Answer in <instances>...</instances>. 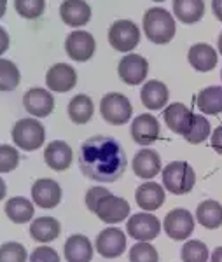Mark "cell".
Returning <instances> with one entry per match:
<instances>
[{
  "label": "cell",
  "mask_w": 222,
  "mask_h": 262,
  "mask_svg": "<svg viewBox=\"0 0 222 262\" xmlns=\"http://www.w3.org/2000/svg\"><path fill=\"white\" fill-rule=\"evenodd\" d=\"M126 152L110 137L96 135L80 145L79 168L89 180L116 182L126 171Z\"/></svg>",
  "instance_id": "6da1fadb"
},
{
  "label": "cell",
  "mask_w": 222,
  "mask_h": 262,
  "mask_svg": "<svg viewBox=\"0 0 222 262\" xmlns=\"http://www.w3.org/2000/svg\"><path fill=\"white\" fill-rule=\"evenodd\" d=\"M145 35L154 44H168L175 35V19L163 7H152L144 14Z\"/></svg>",
  "instance_id": "7a4b0ae2"
},
{
  "label": "cell",
  "mask_w": 222,
  "mask_h": 262,
  "mask_svg": "<svg viewBox=\"0 0 222 262\" xmlns=\"http://www.w3.org/2000/svg\"><path fill=\"white\" fill-rule=\"evenodd\" d=\"M161 175H163V185L166 191L177 196L191 192L196 184L194 168L186 161H173L166 164Z\"/></svg>",
  "instance_id": "3957f363"
},
{
  "label": "cell",
  "mask_w": 222,
  "mask_h": 262,
  "mask_svg": "<svg viewBox=\"0 0 222 262\" xmlns=\"http://www.w3.org/2000/svg\"><path fill=\"white\" fill-rule=\"evenodd\" d=\"M46 140V129L37 119H19L12 128V142L21 150H37Z\"/></svg>",
  "instance_id": "277c9868"
},
{
  "label": "cell",
  "mask_w": 222,
  "mask_h": 262,
  "mask_svg": "<svg viewBox=\"0 0 222 262\" xmlns=\"http://www.w3.org/2000/svg\"><path fill=\"white\" fill-rule=\"evenodd\" d=\"M140 42L138 27L130 19H117L109 28V44L119 53H131Z\"/></svg>",
  "instance_id": "5b68a950"
},
{
  "label": "cell",
  "mask_w": 222,
  "mask_h": 262,
  "mask_svg": "<svg viewBox=\"0 0 222 262\" xmlns=\"http://www.w3.org/2000/svg\"><path fill=\"white\" fill-rule=\"evenodd\" d=\"M100 112L102 117L109 124L119 126L130 121L133 108H131L130 100L125 95H121V93H109L100 101Z\"/></svg>",
  "instance_id": "8992f818"
},
{
  "label": "cell",
  "mask_w": 222,
  "mask_h": 262,
  "mask_svg": "<svg viewBox=\"0 0 222 262\" xmlns=\"http://www.w3.org/2000/svg\"><path fill=\"white\" fill-rule=\"evenodd\" d=\"M166 234L175 242L187 239L194 231V217L189 210L186 208H175L172 212L166 213L165 224H163Z\"/></svg>",
  "instance_id": "52a82bcc"
},
{
  "label": "cell",
  "mask_w": 222,
  "mask_h": 262,
  "mask_svg": "<svg viewBox=\"0 0 222 262\" xmlns=\"http://www.w3.org/2000/svg\"><path fill=\"white\" fill-rule=\"evenodd\" d=\"M126 231L136 242H152L154 238H157L161 231V222L159 219L154 217L152 213H135L133 217L128 221L126 224Z\"/></svg>",
  "instance_id": "ba28073f"
},
{
  "label": "cell",
  "mask_w": 222,
  "mask_h": 262,
  "mask_svg": "<svg viewBox=\"0 0 222 262\" xmlns=\"http://www.w3.org/2000/svg\"><path fill=\"white\" fill-rule=\"evenodd\" d=\"M65 51L74 61H88L96 51V42L89 32L75 30L68 33L65 40Z\"/></svg>",
  "instance_id": "9c48e42d"
},
{
  "label": "cell",
  "mask_w": 222,
  "mask_h": 262,
  "mask_svg": "<svg viewBox=\"0 0 222 262\" xmlns=\"http://www.w3.org/2000/svg\"><path fill=\"white\" fill-rule=\"evenodd\" d=\"M119 77L123 82L130 84V86H138L145 81L149 74V63L144 56L135 53H130L119 61L117 67Z\"/></svg>",
  "instance_id": "30bf717a"
},
{
  "label": "cell",
  "mask_w": 222,
  "mask_h": 262,
  "mask_svg": "<svg viewBox=\"0 0 222 262\" xmlns=\"http://www.w3.org/2000/svg\"><path fill=\"white\" fill-rule=\"evenodd\" d=\"M126 248V236L117 227H107L96 236V252L105 259H116Z\"/></svg>",
  "instance_id": "8fae6325"
},
{
  "label": "cell",
  "mask_w": 222,
  "mask_h": 262,
  "mask_svg": "<svg viewBox=\"0 0 222 262\" xmlns=\"http://www.w3.org/2000/svg\"><path fill=\"white\" fill-rule=\"evenodd\" d=\"M96 215L102 222L105 224H117L126 221V217L130 215V205L126 200L114 194H107L105 198H102V201L98 203Z\"/></svg>",
  "instance_id": "7c38bea8"
},
{
  "label": "cell",
  "mask_w": 222,
  "mask_h": 262,
  "mask_svg": "<svg viewBox=\"0 0 222 262\" xmlns=\"http://www.w3.org/2000/svg\"><path fill=\"white\" fill-rule=\"evenodd\" d=\"M23 105L33 117H48L54 111V96L48 90L32 88L25 93Z\"/></svg>",
  "instance_id": "4fadbf2b"
},
{
  "label": "cell",
  "mask_w": 222,
  "mask_h": 262,
  "mask_svg": "<svg viewBox=\"0 0 222 262\" xmlns=\"http://www.w3.org/2000/svg\"><path fill=\"white\" fill-rule=\"evenodd\" d=\"M32 200L41 208H54L62 201V187L51 179H41L32 185Z\"/></svg>",
  "instance_id": "5bb4252c"
},
{
  "label": "cell",
  "mask_w": 222,
  "mask_h": 262,
  "mask_svg": "<svg viewBox=\"0 0 222 262\" xmlns=\"http://www.w3.org/2000/svg\"><path fill=\"white\" fill-rule=\"evenodd\" d=\"M46 84L54 93H67L77 84V74L67 63H56L46 74Z\"/></svg>",
  "instance_id": "9a60e30c"
},
{
  "label": "cell",
  "mask_w": 222,
  "mask_h": 262,
  "mask_svg": "<svg viewBox=\"0 0 222 262\" xmlns=\"http://www.w3.org/2000/svg\"><path fill=\"white\" fill-rule=\"evenodd\" d=\"M131 137L138 145H151L159 137V122L152 114H140L131 122Z\"/></svg>",
  "instance_id": "2e32d148"
},
{
  "label": "cell",
  "mask_w": 222,
  "mask_h": 262,
  "mask_svg": "<svg viewBox=\"0 0 222 262\" xmlns=\"http://www.w3.org/2000/svg\"><path fill=\"white\" fill-rule=\"evenodd\" d=\"M59 16L68 27H84L91 19V7L84 0H65L59 6Z\"/></svg>",
  "instance_id": "e0dca14e"
},
{
  "label": "cell",
  "mask_w": 222,
  "mask_h": 262,
  "mask_svg": "<svg viewBox=\"0 0 222 262\" xmlns=\"http://www.w3.org/2000/svg\"><path fill=\"white\" fill-rule=\"evenodd\" d=\"M72 158L74 154L70 145L63 140H53L44 150V161L54 171H65L72 164Z\"/></svg>",
  "instance_id": "ac0fdd59"
},
{
  "label": "cell",
  "mask_w": 222,
  "mask_h": 262,
  "mask_svg": "<svg viewBox=\"0 0 222 262\" xmlns=\"http://www.w3.org/2000/svg\"><path fill=\"white\" fill-rule=\"evenodd\" d=\"M163 117H165L166 126H168L173 133L186 137L187 131L191 128V122H193L194 114L191 112L184 103H172L166 107Z\"/></svg>",
  "instance_id": "d6986e66"
},
{
  "label": "cell",
  "mask_w": 222,
  "mask_h": 262,
  "mask_svg": "<svg viewBox=\"0 0 222 262\" xmlns=\"http://www.w3.org/2000/svg\"><path fill=\"white\" fill-rule=\"evenodd\" d=\"M133 171L138 179L151 180L161 171V158L156 150L144 149L138 150L133 158Z\"/></svg>",
  "instance_id": "ffe728a7"
},
{
  "label": "cell",
  "mask_w": 222,
  "mask_h": 262,
  "mask_svg": "<svg viewBox=\"0 0 222 262\" xmlns=\"http://www.w3.org/2000/svg\"><path fill=\"white\" fill-rule=\"evenodd\" d=\"M135 200L138 206L145 212H154L159 210L165 203V189L163 185L156 184V182H145L140 185L135 192Z\"/></svg>",
  "instance_id": "44dd1931"
},
{
  "label": "cell",
  "mask_w": 222,
  "mask_h": 262,
  "mask_svg": "<svg viewBox=\"0 0 222 262\" xmlns=\"http://www.w3.org/2000/svg\"><path fill=\"white\" fill-rule=\"evenodd\" d=\"M168 88L161 81H149L144 84L142 91H140V100H142L144 107L149 111H161L168 103Z\"/></svg>",
  "instance_id": "7402d4cb"
},
{
  "label": "cell",
  "mask_w": 222,
  "mask_h": 262,
  "mask_svg": "<svg viewBox=\"0 0 222 262\" xmlns=\"http://www.w3.org/2000/svg\"><path fill=\"white\" fill-rule=\"evenodd\" d=\"M63 252L67 262H91L93 259V245L84 234H72L65 242Z\"/></svg>",
  "instance_id": "603a6c76"
},
{
  "label": "cell",
  "mask_w": 222,
  "mask_h": 262,
  "mask_svg": "<svg viewBox=\"0 0 222 262\" xmlns=\"http://www.w3.org/2000/svg\"><path fill=\"white\" fill-rule=\"evenodd\" d=\"M187 60H189L191 67L198 72H210L215 69L217 65V51L212 48L210 44H205V42H199V44H194L193 48L189 49V54H187Z\"/></svg>",
  "instance_id": "cb8c5ba5"
},
{
  "label": "cell",
  "mask_w": 222,
  "mask_h": 262,
  "mask_svg": "<svg viewBox=\"0 0 222 262\" xmlns=\"http://www.w3.org/2000/svg\"><path fill=\"white\" fill-rule=\"evenodd\" d=\"M173 14L184 25H194L203 18V0H173Z\"/></svg>",
  "instance_id": "d4e9b609"
},
{
  "label": "cell",
  "mask_w": 222,
  "mask_h": 262,
  "mask_svg": "<svg viewBox=\"0 0 222 262\" xmlns=\"http://www.w3.org/2000/svg\"><path fill=\"white\" fill-rule=\"evenodd\" d=\"M59 231H62V226L53 217H39L30 224V234L39 243H49L56 239L59 236Z\"/></svg>",
  "instance_id": "484cf974"
},
{
  "label": "cell",
  "mask_w": 222,
  "mask_h": 262,
  "mask_svg": "<svg viewBox=\"0 0 222 262\" xmlns=\"http://www.w3.org/2000/svg\"><path fill=\"white\" fill-rule=\"evenodd\" d=\"M196 221L207 229H219L222 226V205L215 200L199 203L196 208Z\"/></svg>",
  "instance_id": "4316f807"
},
{
  "label": "cell",
  "mask_w": 222,
  "mask_h": 262,
  "mask_svg": "<svg viewBox=\"0 0 222 262\" xmlns=\"http://www.w3.org/2000/svg\"><path fill=\"white\" fill-rule=\"evenodd\" d=\"M196 105L203 114L217 116L222 112V86H208L199 91Z\"/></svg>",
  "instance_id": "83f0119b"
},
{
  "label": "cell",
  "mask_w": 222,
  "mask_h": 262,
  "mask_svg": "<svg viewBox=\"0 0 222 262\" xmlns=\"http://www.w3.org/2000/svg\"><path fill=\"white\" fill-rule=\"evenodd\" d=\"M93 112H95V105L88 95L74 96L68 103V117L75 124H86L93 117Z\"/></svg>",
  "instance_id": "f1b7e54d"
},
{
  "label": "cell",
  "mask_w": 222,
  "mask_h": 262,
  "mask_svg": "<svg viewBox=\"0 0 222 262\" xmlns=\"http://www.w3.org/2000/svg\"><path fill=\"white\" fill-rule=\"evenodd\" d=\"M33 203L28 201L27 198H11L9 201L6 203V215L9 217V221H12L14 224H25L28 221H32L33 217Z\"/></svg>",
  "instance_id": "f546056e"
},
{
  "label": "cell",
  "mask_w": 222,
  "mask_h": 262,
  "mask_svg": "<svg viewBox=\"0 0 222 262\" xmlns=\"http://www.w3.org/2000/svg\"><path fill=\"white\" fill-rule=\"evenodd\" d=\"M19 70L9 60L0 58V91H12L19 84Z\"/></svg>",
  "instance_id": "4dcf8cb0"
},
{
  "label": "cell",
  "mask_w": 222,
  "mask_h": 262,
  "mask_svg": "<svg viewBox=\"0 0 222 262\" xmlns=\"http://www.w3.org/2000/svg\"><path fill=\"white\" fill-rule=\"evenodd\" d=\"M210 122H208V119L205 116H196L193 117V122H191V128L189 131H187V135L184 138H186L189 143H201L207 140L208 137H210Z\"/></svg>",
  "instance_id": "1f68e13d"
},
{
  "label": "cell",
  "mask_w": 222,
  "mask_h": 262,
  "mask_svg": "<svg viewBox=\"0 0 222 262\" xmlns=\"http://www.w3.org/2000/svg\"><path fill=\"white\" fill-rule=\"evenodd\" d=\"M182 262H208V247L199 239H191L182 247Z\"/></svg>",
  "instance_id": "d6a6232c"
},
{
  "label": "cell",
  "mask_w": 222,
  "mask_h": 262,
  "mask_svg": "<svg viewBox=\"0 0 222 262\" xmlns=\"http://www.w3.org/2000/svg\"><path fill=\"white\" fill-rule=\"evenodd\" d=\"M16 12L25 19H37L46 9V0H14Z\"/></svg>",
  "instance_id": "836d02e7"
},
{
  "label": "cell",
  "mask_w": 222,
  "mask_h": 262,
  "mask_svg": "<svg viewBox=\"0 0 222 262\" xmlns=\"http://www.w3.org/2000/svg\"><path fill=\"white\" fill-rule=\"evenodd\" d=\"M159 255H157L156 248L147 242H138L133 245L130 250V262H157Z\"/></svg>",
  "instance_id": "e575fe53"
},
{
  "label": "cell",
  "mask_w": 222,
  "mask_h": 262,
  "mask_svg": "<svg viewBox=\"0 0 222 262\" xmlns=\"http://www.w3.org/2000/svg\"><path fill=\"white\" fill-rule=\"evenodd\" d=\"M0 262H27V248L16 242L4 243L0 247Z\"/></svg>",
  "instance_id": "d590c367"
},
{
  "label": "cell",
  "mask_w": 222,
  "mask_h": 262,
  "mask_svg": "<svg viewBox=\"0 0 222 262\" xmlns=\"http://www.w3.org/2000/svg\"><path fill=\"white\" fill-rule=\"evenodd\" d=\"M19 163V152L11 145H0V173L16 170Z\"/></svg>",
  "instance_id": "8d00e7d4"
},
{
  "label": "cell",
  "mask_w": 222,
  "mask_h": 262,
  "mask_svg": "<svg viewBox=\"0 0 222 262\" xmlns=\"http://www.w3.org/2000/svg\"><path fill=\"white\" fill-rule=\"evenodd\" d=\"M30 262H59V255L54 248L41 247L35 248L30 255Z\"/></svg>",
  "instance_id": "74e56055"
},
{
  "label": "cell",
  "mask_w": 222,
  "mask_h": 262,
  "mask_svg": "<svg viewBox=\"0 0 222 262\" xmlns=\"http://www.w3.org/2000/svg\"><path fill=\"white\" fill-rule=\"evenodd\" d=\"M107 194H110L105 187H91L86 192V206L91 210L93 213H96L98 203L102 201V198H105Z\"/></svg>",
  "instance_id": "f35d334b"
},
{
  "label": "cell",
  "mask_w": 222,
  "mask_h": 262,
  "mask_svg": "<svg viewBox=\"0 0 222 262\" xmlns=\"http://www.w3.org/2000/svg\"><path fill=\"white\" fill-rule=\"evenodd\" d=\"M210 143L213 149L219 152V154H222V124L213 129V133L210 135Z\"/></svg>",
  "instance_id": "ab89813d"
},
{
  "label": "cell",
  "mask_w": 222,
  "mask_h": 262,
  "mask_svg": "<svg viewBox=\"0 0 222 262\" xmlns=\"http://www.w3.org/2000/svg\"><path fill=\"white\" fill-rule=\"evenodd\" d=\"M7 49H9V35H7V32L0 27V54H4Z\"/></svg>",
  "instance_id": "60d3db41"
},
{
  "label": "cell",
  "mask_w": 222,
  "mask_h": 262,
  "mask_svg": "<svg viewBox=\"0 0 222 262\" xmlns=\"http://www.w3.org/2000/svg\"><path fill=\"white\" fill-rule=\"evenodd\" d=\"M212 11H213V14H215V18L222 21V0H213Z\"/></svg>",
  "instance_id": "b9f144b4"
},
{
  "label": "cell",
  "mask_w": 222,
  "mask_h": 262,
  "mask_svg": "<svg viewBox=\"0 0 222 262\" xmlns=\"http://www.w3.org/2000/svg\"><path fill=\"white\" fill-rule=\"evenodd\" d=\"M210 262H222V247H217L215 250L212 252Z\"/></svg>",
  "instance_id": "7bdbcfd3"
},
{
  "label": "cell",
  "mask_w": 222,
  "mask_h": 262,
  "mask_svg": "<svg viewBox=\"0 0 222 262\" xmlns=\"http://www.w3.org/2000/svg\"><path fill=\"white\" fill-rule=\"evenodd\" d=\"M6 192H7V187H6V182L0 179V200L6 198Z\"/></svg>",
  "instance_id": "ee69618b"
},
{
  "label": "cell",
  "mask_w": 222,
  "mask_h": 262,
  "mask_svg": "<svg viewBox=\"0 0 222 262\" xmlns=\"http://www.w3.org/2000/svg\"><path fill=\"white\" fill-rule=\"evenodd\" d=\"M6 7H7V2L6 0H0V18L6 14Z\"/></svg>",
  "instance_id": "f6af8a7d"
},
{
  "label": "cell",
  "mask_w": 222,
  "mask_h": 262,
  "mask_svg": "<svg viewBox=\"0 0 222 262\" xmlns=\"http://www.w3.org/2000/svg\"><path fill=\"white\" fill-rule=\"evenodd\" d=\"M217 46H219V53L222 54V33L219 35V42H217Z\"/></svg>",
  "instance_id": "bcb514c9"
},
{
  "label": "cell",
  "mask_w": 222,
  "mask_h": 262,
  "mask_svg": "<svg viewBox=\"0 0 222 262\" xmlns=\"http://www.w3.org/2000/svg\"><path fill=\"white\" fill-rule=\"evenodd\" d=\"M154 2H165V0H154Z\"/></svg>",
  "instance_id": "7dc6e473"
},
{
  "label": "cell",
  "mask_w": 222,
  "mask_h": 262,
  "mask_svg": "<svg viewBox=\"0 0 222 262\" xmlns=\"http://www.w3.org/2000/svg\"><path fill=\"white\" fill-rule=\"evenodd\" d=\"M220 79H222V72H220Z\"/></svg>",
  "instance_id": "c3c4849f"
}]
</instances>
